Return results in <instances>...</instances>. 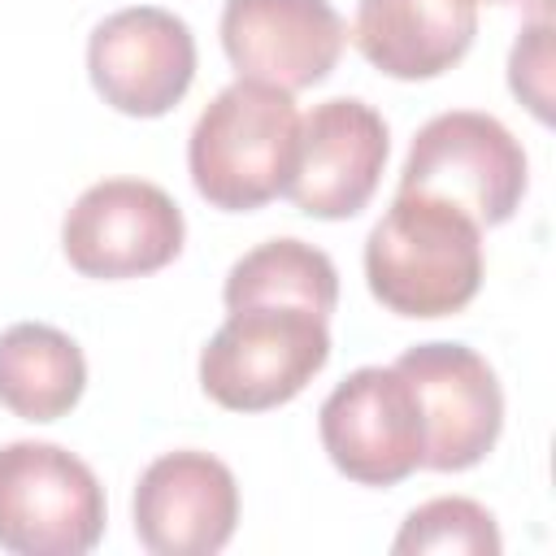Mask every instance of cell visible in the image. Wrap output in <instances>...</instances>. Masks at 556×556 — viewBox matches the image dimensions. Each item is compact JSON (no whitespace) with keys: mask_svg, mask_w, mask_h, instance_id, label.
Returning a JSON list of instances; mask_svg holds the SVG:
<instances>
[{"mask_svg":"<svg viewBox=\"0 0 556 556\" xmlns=\"http://www.w3.org/2000/svg\"><path fill=\"white\" fill-rule=\"evenodd\" d=\"M365 278L400 317L460 313L482 287V226L447 200L400 191L365 239Z\"/></svg>","mask_w":556,"mask_h":556,"instance_id":"1","label":"cell"},{"mask_svg":"<svg viewBox=\"0 0 556 556\" xmlns=\"http://www.w3.org/2000/svg\"><path fill=\"white\" fill-rule=\"evenodd\" d=\"M295 148L300 113L291 91L239 78L222 87L195 117L187 139V169L213 208L248 213L287 195Z\"/></svg>","mask_w":556,"mask_h":556,"instance_id":"2","label":"cell"},{"mask_svg":"<svg viewBox=\"0 0 556 556\" xmlns=\"http://www.w3.org/2000/svg\"><path fill=\"white\" fill-rule=\"evenodd\" d=\"M326 361V317L300 304H243L204 343L200 387L230 413H265L295 400Z\"/></svg>","mask_w":556,"mask_h":556,"instance_id":"3","label":"cell"},{"mask_svg":"<svg viewBox=\"0 0 556 556\" xmlns=\"http://www.w3.org/2000/svg\"><path fill=\"white\" fill-rule=\"evenodd\" d=\"M104 534V486L56 443L0 447V547L13 556H83Z\"/></svg>","mask_w":556,"mask_h":556,"instance_id":"4","label":"cell"},{"mask_svg":"<svg viewBox=\"0 0 556 556\" xmlns=\"http://www.w3.org/2000/svg\"><path fill=\"white\" fill-rule=\"evenodd\" d=\"M400 191L447 200L478 226H500L526 195V152L500 117L452 109L413 135Z\"/></svg>","mask_w":556,"mask_h":556,"instance_id":"5","label":"cell"},{"mask_svg":"<svg viewBox=\"0 0 556 556\" xmlns=\"http://www.w3.org/2000/svg\"><path fill=\"white\" fill-rule=\"evenodd\" d=\"M182 208L143 178H104L87 187L61 222V248L87 278H139L182 252Z\"/></svg>","mask_w":556,"mask_h":556,"instance_id":"6","label":"cell"},{"mask_svg":"<svg viewBox=\"0 0 556 556\" xmlns=\"http://www.w3.org/2000/svg\"><path fill=\"white\" fill-rule=\"evenodd\" d=\"M426 426V469L456 473L478 465L504 430V391L486 356L465 343H417L395 361Z\"/></svg>","mask_w":556,"mask_h":556,"instance_id":"7","label":"cell"},{"mask_svg":"<svg viewBox=\"0 0 556 556\" xmlns=\"http://www.w3.org/2000/svg\"><path fill=\"white\" fill-rule=\"evenodd\" d=\"M321 447L361 486H395L426 456V426L408 382L382 365L348 374L317 413Z\"/></svg>","mask_w":556,"mask_h":556,"instance_id":"8","label":"cell"},{"mask_svg":"<svg viewBox=\"0 0 556 556\" xmlns=\"http://www.w3.org/2000/svg\"><path fill=\"white\" fill-rule=\"evenodd\" d=\"M87 70L91 87L117 113L161 117L195 78V35L169 9H117L87 39Z\"/></svg>","mask_w":556,"mask_h":556,"instance_id":"9","label":"cell"},{"mask_svg":"<svg viewBox=\"0 0 556 556\" xmlns=\"http://www.w3.org/2000/svg\"><path fill=\"white\" fill-rule=\"evenodd\" d=\"M387 122L356 96H334L300 117V148L287 195L300 213L339 222L356 217L378 191L387 165Z\"/></svg>","mask_w":556,"mask_h":556,"instance_id":"10","label":"cell"},{"mask_svg":"<svg viewBox=\"0 0 556 556\" xmlns=\"http://www.w3.org/2000/svg\"><path fill=\"white\" fill-rule=\"evenodd\" d=\"M239 521V486L226 460L182 447L156 456L135 486V534L152 556H213Z\"/></svg>","mask_w":556,"mask_h":556,"instance_id":"11","label":"cell"},{"mask_svg":"<svg viewBox=\"0 0 556 556\" xmlns=\"http://www.w3.org/2000/svg\"><path fill=\"white\" fill-rule=\"evenodd\" d=\"M343 17L330 0H226L222 48L239 78L282 91L317 87L343 52Z\"/></svg>","mask_w":556,"mask_h":556,"instance_id":"12","label":"cell"},{"mask_svg":"<svg viewBox=\"0 0 556 556\" xmlns=\"http://www.w3.org/2000/svg\"><path fill=\"white\" fill-rule=\"evenodd\" d=\"M478 35V0H361L352 39L391 78H434L452 70Z\"/></svg>","mask_w":556,"mask_h":556,"instance_id":"13","label":"cell"},{"mask_svg":"<svg viewBox=\"0 0 556 556\" xmlns=\"http://www.w3.org/2000/svg\"><path fill=\"white\" fill-rule=\"evenodd\" d=\"M87 391L83 348L48 326L17 321L0 334V404L22 421H56Z\"/></svg>","mask_w":556,"mask_h":556,"instance_id":"14","label":"cell"},{"mask_svg":"<svg viewBox=\"0 0 556 556\" xmlns=\"http://www.w3.org/2000/svg\"><path fill=\"white\" fill-rule=\"evenodd\" d=\"M226 308L243 304H300L317 317H330L339 304V274L334 261L300 239H269L243 252L222 287Z\"/></svg>","mask_w":556,"mask_h":556,"instance_id":"15","label":"cell"},{"mask_svg":"<svg viewBox=\"0 0 556 556\" xmlns=\"http://www.w3.org/2000/svg\"><path fill=\"white\" fill-rule=\"evenodd\" d=\"M504 539L495 517L465 495H439L421 508H413L391 543L395 556H421V552H443V556H500Z\"/></svg>","mask_w":556,"mask_h":556,"instance_id":"16","label":"cell"},{"mask_svg":"<svg viewBox=\"0 0 556 556\" xmlns=\"http://www.w3.org/2000/svg\"><path fill=\"white\" fill-rule=\"evenodd\" d=\"M547 17L539 13L513 43V56H508V87L513 96L539 117L547 122L552 117V39H547Z\"/></svg>","mask_w":556,"mask_h":556,"instance_id":"17","label":"cell"},{"mask_svg":"<svg viewBox=\"0 0 556 556\" xmlns=\"http://www.w3.org/2000/svg\"><path fill=\"white\" fill-rule=\"evenodd\" d=\"M491 4H530V0H491Z\"/></svg>","mask_w":556,"mask_h":556,"instance_id":"18","label":"cell"}]
</instances>
